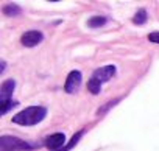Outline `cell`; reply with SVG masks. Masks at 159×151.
Masks as SVG:
<instances>
[{
    "label": "cell",
    "instance_id": "obj_4",
    "mask_svg": "<svg viewBox=\"0 0 159 151\" xmlns=\"http://www.w3.org/2000/svg\"><path fill=\"white\" fill-rule=\"evenodd\" d=\"M42 39H44V36H42L41 31H38V30H30V31H27V33L22 34L20 42H22V45H25V47H36L38 44L42 42Z\"/></svg>",
    "mask_w": 159,
    "mask_h": 151
},
{
    "label": "cell",
    "instance_id": "obj_11",
    "mask_svg": "<svg viewBox=\"0 0 159 151\" xmlns=\"http://www.w3.org/2000/svg\"><path fill=\"white\" fill-rule=\"evenodd\" d=\"M145 20H147V11L142 8V10H139V11L136 13V16L133 17V22H134L136 25H143Z\"/></svg>",
    "mask_w": 159,
    "mask_h": 151
},
{
    "label": "cell",
    "instance_id": "obj_3",
    "mask_svg": "<svg viewBox=\"0 0 159 151\" xmlns=\"http://www.w3.org/2000/svg\"><path fill=\"white\" fill-rule=\"evenodd\" d=\"M80 84H81V73L78 70H72L67 78H66V83H64V91L67 94H73L80 89Z\"/></svg>",
    "mask_w": 159,
    "mask_h": 151
},
{
    "label": "cell",
    "instance_id": "obj_5",
    "mask_svg": "<svg viewBox=\"0 0 159 151\" xmlns=\"http://www.w3.org/2000/svg\"><path fill=\"white\" fill-rule=\"evenodd\" d=\"M45 146L50 148L52 151H61L62 149V145L66 143V135L62 132H55L52 135H48L45 139Z\"/></svg>",
    "mask_w": 159,
    "mask_h": 151
},
{
    "label": "cell",
    "instance_id": "obj_14",
    "mask_svg": "<svg viewBox=\"0 0 159 151\" xmlns=\"http://www.w3.org/2000/svg\"><path fill=\"white\" fill-rule=\"evenodd\" d=\"M148 41L150 42H154V44H159V31H153L148 34Z\"/></svg>",
    "mask_w": 159,
    "mask_h": 151
},
{
    "label": "cell",
    "instance_id": "obj_1",
    "mask_svg": "<svg viewBox=\"0 0 159 151\" xmlns=\"http://www.w3.org/2000/svg\"><path fill=\"white\" fill-rule=\"evenodd\" d=\"M45 115H47V108L30 106V108H25L24 111L17 112L13 117V122L16 125H20V126H33V125L41 123L45 118Z\"/></svg>",
    "mask_w": 159,
    "mask_h": 151
},
{
    "label": "cell",
    "instance_id": "obj_2",
    "mask_svg": "<svg viewBox=\"0 0 159 151\" xmlns=\"http://www.w3.org/2000/svg\"><path fill=\"white\" fill-rule=\"evenodd\" d=\"M34 145H30L28 142L17 139V137H11V135H2L0 137V151H28L33 149Z\"/></svg>",
    "mask_w": 159,
    "mask_h": 151
},
{
    "label": "cell",
    "instance_id": "obj_12",
    "mask_svg": "<svg viewBox=\"0 0 159 151\" xmlns=\"http://www.w3.org/2000/svg\"><path fill=\"white\" fill-rule=\"evenodd\" d=\"M3 13H5L7 16H19V14H20V8H19L17 5H7V7L3 8Z\"/></svg>",
    "mask_w": 159,
    "mask_h": 151
},
{
    "label": "cell",
    "instance_id": "obj_6",
    "mask_svg": "<svg viewBox=\"0 0 159 151\" xmlns=\"http://www.w3.org/2000/svg\"><path fill=\"white\" fill-rule=\"evenodd\" d=\"M116 73H117V69L114 65H105V67H100L94 72L92 77L95 80H98L100 83H105L108 80H111L112 77H116Z\"/></svg>",
    "mask_w": 159,
    "mask_h": 151
},
{
    "label": "cell",
    "instance_id": "obj_10",
    "mask_svg": "<svg viewBox=\"0 0 159 151\" xmlns=\"http://www.w3.org/2000/svg\"><path fill=\"white\" fill-rule=\"evenodd\" d=\"M88 89H89V92L94 94V95H95V94H100V91H102V83L92 77V78L88 81Z\"/></svg>",
    "mask_w": 159,
    "mask_h": 151
},
{
    "label": "cell",
    "instance_id": "obj_7",
    "mask_svg": "<svg viewBox=\"0 0 159 151\" xmlns=\"http://www.w3.org/2000/svg\"><path fill=\"white\" fill-rule=\"evenodd\" d=\"M16 87V81L14 80H7L2 84V89H0V95H2V100H11V95L14 92Z\"/></svg>",
    "mask_w": 159,
    "mask_h": 151
},
{
    "label": "cell",
    "instance_id": "obj_13",
    "mask_svg": "<svg viewBox=\"0 0 159 151\" xmlns=\"http://www.w3.org/2000/svg\"><path fill=\"white\" fill-rule=\"evenodd\" d=\"M83 132H84V131H80V132H78L76 135H73V137H72V140L69 142V145H67V146H66L64 149H61V151H69L70 148H73V146H75V145L78 143V140H80V139H81V135H83Z\"/></svg>",
    "mask_w": 159,
    "mask_h": 151
},
{
    "label": "cell",
    "instance_id": "obj_8",
    "mask_svg": "<svg viewBox=\"0 0 159 151\" xmlns=\"http://www.w3.org/2000/svg\"><path fill=\"white\" fill-rule=\"evenodd\" d=\"M106 22H108L106 17H103V16H94V17H91L88 20V25L91 28H98V27H103Z\"/></svg>",
    "mask_w": 159,
    "mask_h": 151
},
{
    "label": "cell",
    "instance_id": "obj_9",
    "mask_svg": "<svg viewBox=\"0 0 159 151\" xmlns=\"http://www.w3.org/2000/svg\"><path fill=\"white\" fill-rule=\"evenodd\" d=\"M19 103L14 101V100H0V112H2V115H5L11 108L17 106Z\"/></svg>",
    "mask_w": 159,
    "mask_h": 151
}]
</instances>
